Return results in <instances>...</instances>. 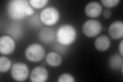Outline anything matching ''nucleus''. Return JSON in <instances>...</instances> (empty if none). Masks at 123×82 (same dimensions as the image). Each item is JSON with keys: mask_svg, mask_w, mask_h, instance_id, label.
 <instances>
[{"mask_svg": "<svg viewBox=\"0 0 123 82\" xmlns=\"http://www.w3.org/2000/svg\"><path fill=\"white\" fill-rule=\"evenodd\" d=\"M30 5L26 0H11L7 4V11L9 17L14 20H20L25 18L26 9Z\"/></svg>", "mask_w": 123, "mask_h": 82, "instance_id": "1", "label": "nucleus"}, {"mask_svg": "<svg viewBox=\"0 0 123 82\" xmlns=\"http://www.w3.org/2000/svg\"><path fill=\"white\" fill-rule=\"evenodd\" d=\"M56 40L61 45L68 46L75 42L77 33L74 27L69 24L61 26L56 33Z\"/></svg>", "mask_w": 123, "mask_h": 82, "instance_id": "2", "label": "nucleus"}, {"mask_svg": "<svg viewBox=\"0 0 123 82\" xmlns=\"http://www.w3.org/2000/svg\"><path fill=\"white\" fill-rule=\"evenodd\" d=\"M60 17V14L59 10L52 6L46 7L41 11L40 14L41 22L48 26L56 24L58 22Z\"/></svg>", "mask_w": 123, "mask_h": 82, "instance_id": "3", "label": "nucleus"}, {"mask_svg": "<svg viewBox=\"0 0 123 82\" xmlns=\"http://www.w3.org/2000/svg\"><path fill=\"white\" fill-rule=\"evenodd\" d=\"M45 50L41 44L33 43L26 49L25 55L27 59L32 62H37L42 60L45 56Z\"/></svg>", "mask_w": 123, "mask_h": 82, "instance_id": "4", "label": "nucleus"}, {"mask_svg": "<svg viewBox=\"0 0 123 82\" xmlns=\"http://www.w3.org/2000/svg\"><path fill=\"white\" fill-rule=\"evenodd\" d=\"M29 69L27 65L22 62L14 64L11 69V76L15 81L23 82L27 79Z\"/></svg>", "mask_w": 123, "mask_h": 82, "instance_id": "5", "label": "nucleus"}, {"mask_svg": "<svg viewBox=\"0 0 123 82\" xmlns=\"http://www.w3.org/2000/svg\"><path fill=\"white\" fill-rule=\"evenodd\" d=\"M102 30L101 23L96 19H89L84 23L82 27L84 34L89 38H94L98 36Z\"/></svg>", "mask_w": 123, "mask_h": 82, "instance_id": "6", "label": "nucleus"}, {"mask_svg": "<svg viewBox=\"0 0 123 82\" xmlns=\"http://www.w3.org/2000/svg\"><path fill=\"white\" fill-rule=\"evenodd\" d=\"M15 47V42L9 36H3L0 38V52L4 55H8L13 52Z\"/></svg>", "mask_w": 123, "mask_h": 82, "instance_id": "7", "label": "nucleus"}, {"mask_svg": "<svg viewBox=\"0 0 123 82\" xmlns=\"http://www.w3.org/2000/svg\"><path fill=\"white\" fill-rule=\"evenodd\" d=\"M48 78V72L45 68L38 66L32 69L30 75V80L32 82H44Z\"/></svg>", "mask_w": 123, "mask_h": 82, "instance_id": "8", "label": "nucleus"}, {"mask_svg": "<svg viewBox=\"0 0 123 82\" xmlns=\"http://www.w3.org/2000/svg\"><path fill=\"white\" fill-rule=\"evenodd\" d=\"M103 8L101 5L97 2H91L86 5L85 11L87 16L95 18L99 16L102 13Z\"/></svg>", "mask_w": 123, "mask_h": 82, "instance_id": "9", "label": "nucleus"}, {"mask_svg": "<svg viewBox=\"0 0 123 82\" xmlns=\"http://www.w3.org/2000/svg\"><path fill=\"white\" fill-rule=\"evenodd\" d=\"M108 32L110 36L113 39H120L123 37V23L121 21H117L110 24Z\"/></svg>", "mask_w": 123, "mask_h": 82, "instance_id": "10", "label": "nucleus"}, {"mask_svg": "<svg viewBox=\"0 0 123 82\" xmlns=\"http://www.w3.org/2000/svg\"><path fill=\"white\" fill-rule=\"evenodd\" d=\"M38 38L44 44L51 43L55 38V32L51 28L48 27L43 28L38 33Z\"/></svg>", "mask_w": 123, "mask_h": 82, "instance_id": "11", "label": "nucleus"}, {"mask_svg": "<svg viewBox=\"0 0 123 82\" xmlns=\"http://www.w3.org/2000/svg\"><path fill=\"white\" fill-rule=\"evenodd\" d=\"M94 46L96 49L99 51H105L110 47V40L108 37L106 35H102L96 38Z\"/></svg>", "mask_w": 123, "mask_h": 82, "instance_id": "12", "label": "nucleus"}, {"mask_svg": "<svg viewBox=\"0 0 123 82\" xmlns=\"http://www.w3.org/2000/svg\"><path fill=\"white\" fill-rule=\"evenodd\" d=\"M46 62L51 67H56L62 63V58L59 53L55 52H50L46 56Z\"/></svg>", "mask_w": 123, "mask_h": 82, "instance_id": "13", "label": "nucleus"}, {"mask_svg": "<svg viewBox=\"0 0 123 82\" xmlns=\"http://www.w3.org/2000/svg\"><path fill=\"white\" fill-rule=\"evenodd\" d=\"M122 56L118 54H114L110 57L109 60V65L113 70L120 69L123 65Z\"/></svg>", "mask_w": 123, "mask_h": 82, "instance_id": "14", "label": "nucleus"}, {"mask_svg": "<svg viewBox=\"0 0 123 82\" xmlns=\"http://www.w3.org/2000/svg\"><path fill=\"white\" fill-rule=\"evenodd\" d=\"M11 66V62L9 58L4 56L0 57V72H7L10 69Z\"/></svg>", "mask_w": 123, "mask_h": 82, "instance_id": "15", "label": "nucleus"}, {"mask_svg": "<svg viewBox=\"0 0 123 82\" xmlns=\"http://www.w3.org/2000/svg\"><path fill=\"white\" fill-rule=\"evenodd\" d=\"M48 3V0H29L30 6L36 9H41L45 6Z\"/></svg>", "mask_w": 123, "mask_h": 82, "instance_id": "16", "label": "nucleus"}, {"mask_svg": "<svg viewBox=\"0 0 123 82\" xmlns=\"http://www.w3.org/2000/svg\"><path fill=\"white\" fill-rule=\"evenodd\" d=\"M59 82H75L74 77L69 73H63L61 75L57 80Z\"/></svg>", "mask_w": 123, "mask_h": 82, "instance_id": "17", "label": "nucleus"}, {"mask_svg": "<svg viewBox=\"0 0 123 82\" xmlns=\"http://www.w3.org/2000/svg\"><path fill=\"white\" fill-rule=\"evenodd\" d=\"M120 2V0H102L101 1L103 5L108 9L116 6Z\"/></svg>", "mask_w": 123, "mask_h": 82, "instance_id": "18", "label": "nucleus"}, {"mask_svg": "<svg viewBox=\"0 0 123 82\" xmlns=\"http://www.w3.org/2000/svg\"><path fill=\"white\" fill-rule=\"evenodd\" d=\"M111 14H112V13H111V11L108 9H106L103 12V17L106 19H108L111 16Z\"/></svg>", "mask_w": 123, "mask_h": 82, "instance_id": "19", "label": "nucleus"}, {"mask_svg": "<svg viewBox=\"0 0 123 82\" xmlns=\"http://www.w3.org/2000/svg\"><path fill=\"white\" fill-rule=\"evenodd\" d=\"M118 50H119V52L120 53L121 56L123 57V40H122L121 42H120V44H119Z\"/></svg>", "mask_w": 123, "mask_h": 82, "instance_id": "20", "label": "nucleus"}]
</instances>
